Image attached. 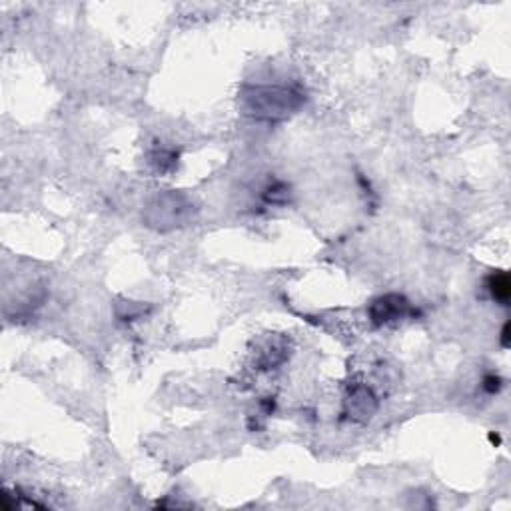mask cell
I'll return each mask as SVG.
<instances>
[{"label":"cell","instance_id":"4","mask_svg":"<svg viewBox=\"0 0 511 511\" xmlns=\"http://www.w3.org/2000/svg\"><path fill=\"white\" fill-rule=\"evenodd\" d=\"M378 407V397L372 390L363 383H356L350 388V394L346 400V412L351 419H370Z\"/></svg>","mask_w":511,"mask_h":511},{"label":"cell","instance_id":"1","mask_svg":"<svg viewBox=\"0 0 511 511\" xmlns=\"http://www.w3.org/2000/svg\"><path fill=\"white\" fill-rule=\"evenodd\" d=\"M304 96L286 86H250L242 92L246 114L258 120H282L298 110Z\"/></svg>","mask_w":511,"mask_h":511},{"label":"cell","instance_id":"9","mask_svg":"<svg viewBox=\"0 0 511 511\" xmlns=\"http://www.w3.org/2000/svg\"><path fill=\"white\" fill-rule=\"evenodd\" d=\"M501 346L510 348V324H505L503 330H501Z\"/></svg>","mask_w":511,"mask_h":511},{"label":"cell","instance_id":"3","mask_svg":"<svg viewBox=\"0 0 511 511\" xmlns=\"http://www.w3.org/2000/svg\"><path fill=\"white\" fill-rule=\"evenodd\" d=\"M415 309L412 304L400 296V294H385L380 296L372 302L370 306V319L375 326H390V324H397L407 316H414Z\"/></svg>","mask_w":511,"mask_h":511},{"label":"cell","instance_id":"5","mask_svg":"<svg viewBox=\"0 0 511 511\" xmlns=\"http://www.w3.org/2000/svg\"><path fill=\"white\" fill-rule=\"evenodd\" d=\"M488 290H490L491 298L500 302L501 306H507L511 298V282L510 276L505 272H493L488 278Z\"/></svg>","mask_w":511,"mask_h":511},{"label":"cell","instance_id":"2","mask_svg":"<svg viewBox=\"0 0 511 511\" xmlns=\"http://www.w3.org/2000/svg\"><path fill=\"white\" fill-rule=\"evenodd\" d=\"M192 202L176 192L154 198L146 212V222L158 230H172L192 220Z\"/></svg>","mask_w":511,"mask_h":511},{"label":"cell","instance_id":"6","mask_svg":"<svg viewBox=\"0 0 511 511\" xmlns=\"http://www.w3.org/2000/svg\"><path fill=\"white\" fill-rule=\"evenodd\" d=\"M287 358V348H286V341H272V344H268L266 346V351H262L260 353V366L264 368V370H272V368H276L280 366L282 362H286Z\"/></svg>","mask_w":511,"mask_h":511},{"label":"cell","instance_id":"7","mask_svg":"<svg viewBox=\"0 0 511 511\" xmlns=\"http://www.w3.org/2000/svg\"><path fill=\"white\" fill-rule=\"evenodd\" d=\"M152 164H154L160 172H170L174 170L176 164H178V154H176L174 150L160 148L152 154Z\"/></svg>","mask_w":511,"mask_h":511},{"label":"cell","instance_id":"8","mask_svg":"<svg viewBox=\"0 0 511 511\" xmlns=\"http://www.w3.org/2000/svg\"><path fill=\"white\" fill-rule=\"evenodd\" d=\"M483 390H485L488 394H498V392L501 390L500 375H493V373L485 375V378H483Z\"/></svg>","mask_w":511,"mask_h":511}]
</instances>
